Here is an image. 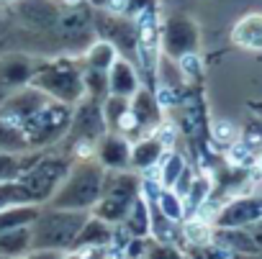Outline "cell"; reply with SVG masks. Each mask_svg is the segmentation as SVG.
<instances>
[{"label": "cell", "mask_w": 262, "mask_h": 259, "mask_svg": "<svg viewBox=\"0 0 262 259\" xmlns=\"http://www.w3.org/2000/svg\"><path fill=\"white\" fill-rule=\"evenodd\" d=\"M211 190H213V185H211L208 177H195L193 185H190V190H188V195L183 198L185 200V210H195L198 205H206Z\"/></svg>", "instance_id": "83f0119b"}, {"label": "cell", "mask_w": 262, "mask_h": 259, "mask_svg": "<svg viewBox=\"0 0 262 259\" xmlns=\"http://www.w3.org/2000/svg\"><path fill=\"white\" fill-rule=\"evenodd\" d=\"M103 180H105V167L95 157L75 159L62 185L54 190V195L44 205L67 208V210H93V205L100 198Z\"/></svg>", "instance_id": "6da1fadb"}, {"label": "cell", "mask_w": 262, "mask_h": 259, "mask_svg": "<svg viewBox=\"0 0 262 259\" xmlns=\"http://www.w3.org/2000/svg\"><path fill=\"white\" fill-rule=\"evenodd\" d=\"M144 259H188V256L178 249V244H160V241L152 239L149 246H147Z\"/></svg>", "instance_id": "f1b7e54d"}, {"label": "cell", "mask_w": 262, "mask_h": 259, "mask_svg": "<svg viewBox=\"0 0 262 259\" xmlns=\"http://www.w3.org/2000/svg\"><path fill=\"white\" fill-rule=\"evenodd\" d=\"M41 154V149L36 152H26V154H6L0 152V182H16Z\"/></svg>", "instance_id": "7402d4cb"}, {"label": "cell", "mask_w": 262, "mask_h": 259, "mask_svg": "<svg viewBox=\"0 0 262 259\" xmlns=\"http://www.w3.org/2000/svg\"><path fill=\"white\" fill-rule=\"evenodd\" d=\"M31 85L57 103L77 105L85 98L80 57H72V54L41 57V62H39L34 77H31Z\"/></svg>", "instance_id": "7a4b0ae2"}, {"label": "cell", "mask_w": 262, "mask_h": 259, "mask_svg": "<svg viewBox=\"0 0 262 259\" xmlns=\"http://www.w3.org/2000/svg\"><path fill=\"white\" fill-rule=\"evenodd\" d=\"M105 134H108V128H105V121H103V103L82 98L77 105H72L70 128H67V136L59 147L67 149L75 159L93 157L95 144Z\"/></svg>", "instance_id": "5b68a950"}, {"label": "cell", "mask_w": 262, "mask_h": 259, "mask_svg": "<svg viewBox=\"0 0 262 259\" xmlns=\"http://www.w3.org/2000/svg\"><path fill=\"white\" fill-rule=\"evenodd\" d=\"M31 223L16 226L0 233V256L3 259H21L31 251Z\"/></svg>", "instance_id": "ffe728a7"}, {"label": "cell", "mask_w": 262, "mask_h": 259, "mask_svg": "<svg viewBox=\"0 0 262 259\" xmlns=\"http://www.w3.org/2000/svg\"><path fill=\"white\" fill-rule=\"evenodd\" d=\"M165 152H167V147L160 142L157 134L134 139V142H131V170H134L137 175L155 170L160 164V159H162Z\"/></svg>", "instance_id": "9a60e30c"}, {"label": "cell", "mask_w": 262, "mask_h": 259, "mask_svg": "<svg viewBox=\"0 0 262 259\" xmlns=\"http://www.w3.org/2000/svg\"><path fill=\"white\" fill-rule=\"evenodd\" d=\"M152 8H155V0H123V16L128 18H139Z\"/></svg>", "instance_id": "f546056e"}, {"label": "cell", "mask_w": 262, "mask_h": 259, "mask_svg": "<svg viewBox=\"0 0 262 259\" xmlns=\"http://www.w3.org/2000/svg\"><path fill=\"white\" fill-rule=\"evenodd\" d=\"M0 152L6 154H26V152H36L31 149L26 134L21 131V126H16L13 121L0 115Z\"/></svg>", "instance_id": "44dd1931"}, {"label": "cell", "mask_w": 262, "mask_h": 259, "mask_svg": "<svg viewBox=\"0 0 262 259\" xmlns=\"http://www.w3.org/2000/svg\"><path fill=\"white\" fill-rule=\"evenodd\" d=\"M139 87H142V77L137 72V64L118 57L108 69V92L118 98H131Z\"/></svg>", "instance_id": "2e32d148"}, {"label": "cell", "mask_w": 262, "mask_h": 259, "mask_svg": "<svg viewBox=\"0 0 262 259\" xmlns=\"http://www.w3.org/2000/svg\"><path fill=\"white\" fill-rule=\"evenodd\" d=\"M262 223V195H239L213 218V228H252Z\"/></svg>", "instance_id": "7c38bea8"}, {"label": "cell", "mask_w": 262, "mask_h": 259, "mask_svg": "<svg viewBox=\"0 0 262 259\" xmlns=\"http://www.w3.org/2000/svg\"><path fill=\"white\" fill-rule=\"evenodd\" d=\"M113 231H116L113 223H108V221H103V218L90 213L85 226L80 228L72 249H105L108 251L113 246Z\"/></svg>", "instance_id": "e0dca14e"}, {"label": "cell", "mask_w": 262, "mask_h": 259, "mask_svg": "<svg viewBox=\"0 0 262 259\" xmlns=\"http://www.w3.org/2000/svg\"><path fill=\"white\" fill-rule=\"evenodd\" d=\"M41 62V54L24 49H6L0 54V100H6L16 90L31 85V77Z\"/></svg>", "instance_id": "8fae6325"}, {"label": "cell", "mask_w": 262, "mask_h": 259, "mask_svg": "<svg viewBox=\"0 0 262 259\" xmlns=\"http://www.w3.org/2000/svg\"><path fill=\"white\" fill-rule=\"evenodd\" d=\"M72 162H75V157L67 149H62V147L41 149V154L36 157V162L18 177V182L26 190L29 200L34 205H44L54 195V190L62 185L64 175L72 167Z\"/></svg>", "instance_id": "277c9868"}, {"label": "cell", "mask_w": 262, "mask_h": 259, "mask_svg": "<svg viewBox=\"0 0 262 259\" xmlns=\"http://www.w3.org/2000/svg\"><path fill=\"white\" fill-rule=\"evenodd\" d=\"M21 259H26V256H21Z\"/></svg>", "instance_id": "d590c367"}, {"label": "cell", "mask_w": 262, "mask_h": 259, "mask_svg": "<svg viewBox=\"0 0 262 259\" xmlns=\"http://www.w3.org/2000/svg\"><path fill=\"white\" fill-rule=\"evenodd\" d=\"M231 41L247 52H262V13H249L239 18L231 29Z\"/></svg>", "instance_id": "d6986e66"}, {"label": "cell", "mask_w": 262, "mask_h": 259, "mask_svg": "<svg viewBox=\"0 0 262 259\" xmlns=\"http://www.w3.org/2000/svg\"><path fill=\"white\" fill-rule=\"evenodd\" d=\"M131 239H149L152 236V210H149V203L144 198V190L142 195L131 203L128 213L123 216V221L118 223Z\"/></svg>", "instance_id": "ac0fdd59"}, {"label": "cell", "mask_w": 262, "mask_h": 259, "mask_svg": "<svg viewBox=\"0 0 262 259\" xmlns=\"http://www.w3.org/2000/svg\"><path fill=\"white\" fill-rule=\"evenodd\" d=\"M185 167L188 164H185V159L178 152H165L160 164H157V182H160V187H175V182H178V177L183 175Z\"/></svg>", "instance_id": "cb8c5ba5"}, {"label": "cell", "mask_w": 262, "mask_h": 259, "mask_svg": "<svg viewBox=\"0 0 262 259\" xmlns=\"http://www.w3.org/2000/svg\"><path fill=\"white\" fill-rule=\"evenodd\" d=\"M6 49H13V34H11L8 39H3V41H0V54H3Z\"/></svg>", "instance_id": "d6a6232c"}, {"label": "cell", "mask_w": 262, "mask_h": 259, "mask_svg": "<svg viewBox=\"0 0 262 259\" xmlns=\"http://www.w3.org/2000/svg\"><path fill=\"white\" fill-rule=\"evenodd\" d=\"M142 195V177L134 170H121V172H108L103 180V190L98 203L93 205V216L108 221V223H121L123 216L128 213L131 203Z\"/></svg>", "instance_id": "8992f818"}, {"label": "cell", "mask_w": 262, "mask_h": 259, "mask_svg": "<svg viewBox=\"0 0 262 259\" xmlns=\"http://www.w3.org/2000/svg\"><path fill=\"white\" fill-rule=\"evenodd\" d=\"M88 216L90 210H67V208L41 205L36 218L31 221V246L70 251Z\"/></svg>", "instance_id": "3957f363"}, {"label": "cell", "mask_w": 262, "mask_h": 259, "mask_svg": "<svg viewBox=\"0 0 262 259\" xmlns=\"http://www.w3.org/2000/svg\"><path fill=\"white\" fill-rule=\"evenodd\" d=\"M0 259H3V256H0Z\"/></svg>", "instance_id": "8d00e7d4"}, {"label": "cell", "mask_w": 262, "mask_h": 259, "mask_svg": "<svg viewBox=\"0 0 262 259\" xmlns=\"http://www.w3.org/2000/svg\"><path fill=\"white\" fill-rule=\"evenodd\" d=\"M116 59H118V52H116L108 41H100V39H95V41L80 54L82 67H90V69H98V72H108Z\"/></svg>", "instance_id": "603a6c76"}, {"label": "cell", "mask_w": 262, "mask_h": 259, "mask_svg": "<svg viewBox=\"0 0 262 259\" xmlns=\"http://www.w3.org/2000/svg\"><path fill=\"white\" fill-rule=\"evenodd\" d=\"M93 29H95V39L108 41L118 52V57L137 62L139 18H128V16L108 11V8H93Z\"/></svg>", "instance_id": "9c48e42d"}, {"label": "cell", "mask_w": 262, "mask_h": 259, "mask_svg": "<svg viewBox=\"0 0 262 259\" xmlns=\"http://www.w3.org/2000/svg\"><path fill=\"white\" fill-rule=\"evenodd\" d=\"M64 6L67 3H62V0H16V3H11L8 11L16 21L18 39H36L44 46V39L59 23ZM41 46H39V54H41Z\"/></svg>", "instance_id": "52a82bcc"}, {"label": "cell", "mask_w": 262, "mask_h": 259, "mask_svg": "<svg viewBox=\"0 0 262 259\" xmlns=\"http://www.w3.org/2000/svg\"><path fill=\"white\" fill-rule=\"evenodd\" d=\"M160 46H162V57H167L172 62H180L183 57L198 54V46H201L198 23L183 13L170 16L160 29Z\"/></svg>", "instance_id": "30bf717a"}, {"label": "cell", "mask_w": 262, "mask_h": 259, "mask_svg": "<svg viewBox=\"0 0 262 259\" xmlns=\"http://www.w3.org/2000/svg\"><path fill=\"white\" fill-rule=\"evenodd\" d=\"M82 85H85V98L103 103L111 92H108V72H98L90 67H82Z\"/></svg>", "instance_id": "484cf974"}, {"label": "cell", "mask_w": 262, "mask_h": 259, "mask_svg": "<svg viewBox=\"0 0 262 259\" xmlns=\"http://www.w3.org/2000/svg\"><path fill=\"white\" fill-rule=\"evenodd\" d=\"M108 172H121V170H131V142L121 134H105L98 144H95V154H93Z\"/></svg>", "instance_id": "5bb4252c"}, {"label": "cell", "mask_w": 262, "mask_h": 259, "mask_svg": "<svg viewBox=\"0 0 262 259\" xmlns=\"http://www.w3.org/2000/svg\"><path fill=\"white\" fill-rule=\"evenodd\" d=\"M11 3H16V0H0V6H11Z\"/></svg>", "instance_id": "836d02e7"}, {"label": "cell", "mask_w": 262, "mask_h": 259, "mask_svg": "<svg viewBox=\"0 0 262 259\" xmlns=\"http://www.w3.org/2000/svg\"><path fill=\"white\" fill-rule=\"evenodd\" d=\"M13 31H16V21H13L8 6H0V41L8 39Z\"/></svg>", "instance_id": "4dcf8cb0"}, {"label": "cell", "mask_w": 262, "mask_h": 259, "mask_svg": "<svg viewBox=\"0 0 262 259\" xmlns=\"http://www.w3.org/2000/svg\"><path fill=\"white\" fill-rule=\"evenodd\" d=\"M13 205H34L26 195V190L21 187V182H0V210L13 208Z\"/></svg>", "instance_id": "4316f807"}, {"label": "cell", "mask_w": 262, "mask_h": 259, "mask_svg": "<svg viewBox=\"0 0 262 259\" xmlns=\"http://www.w3.org/2000/svg\"><path fill=\"white\" fill-rule=\"evenodd\" d=\"M257 167H259V172H262V157H259V164H257Z\"/></svg>", "instance_id": "e575fe53"}, {"label": "cell", "mask_w": 262, "mask_h": 259, "mask_svg": "<svg viewBox=\"0 0 262 259\" xmlns=\"http://www.w3.org/2000/svg\"><path fill=\"white\" fill-rule=\"evenodd\" d=\"M64 251H57V249H31L26 254V259H62Z\"/></svg>", "instance_id": "1f68e13d"}, {"label": "cell", "mask_w": 262, "mask_h": 259, "mask_svg": "<svg viewBox=\"0 0 262 259\" xmlns=\"http://www.w3.org/2000/svg\"><path fill=\"white\" fill-rule=\"evenodd\" d=\"M39 208L41 205H13V208L0 210V233L8 228H16V226H29L36 218Z\"/></svg>", "instance_id": "d4e9b609"}, {"label": "cell", "mask_w": 262, "mask_h": 259, "mask_svg": "<svg viewBox=\"0 0 262 259\" xmlns=\"http://www.w3.org/2000/svg\"><path fill=\"white\" fill-rule=\"evenodd\" d=\"M70 118H72V105L49 100L39 113H34L21 126V131L26 134L31 149H54L67 136Z\"/></svg>", "instance_id": "ba28073f"}, {"label": "cell", "mask_w": 262, "mask_h": 259, "mask_svg": "<svg viewBox=\"0 0 262 259\" xmlns=\"http://www.w3.org/2000/svg\"><path fill=\"white\" fill-rule=\"evenodd\" d=\"M128 105H131V118H134V126H137V139L149 136L162 128V105H160V98L155 90L142 85L131 95Z\"/></svg>", "instance_id": "4fadbf2b"}]
</instances>
